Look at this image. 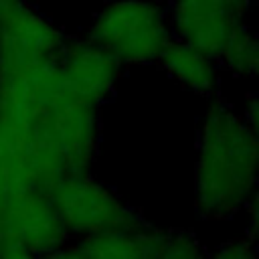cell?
I'll list each match as a JSON object with an SVG mask.
<instances>
[{"label": "cell", "instance_id": "6da1fadb", "mask_svg": "<svg viewBox=\"0 0 259 259\" xmlns=\"http://www.w3.org/2000/svg\"><path fill=\"white\" fill-rule=\"evenodd\" d=\"M257 107L235 105L212 99L196 144L194 164V208L204 221H229L255 206L259 182Z\"/></svg>", "mask_w": 259, "mask_h": 259}, {"label": "cell", "instance_id": "7a4b0ae2", "mask_svg": "<svg viewBox=\"0 0 259 259\" xmlns=\"http://www.w3.org/2000/svg\"><path fill=\"white\" fill-rule=\"evenodd\" d=\"M85 36L109 53L123 69L158 63L174 38L166 6L150 0L105 4L87 26Z\"/></svg>", "mask_w": 259, "mask_h": 259}, {"label": "cell", "instance_id": "3957f363", "mask_svg": "<svg viewBox=\"0 0 259 259\" xmlns=\"http://www.w3.org/2000/svg\"><path fill=\"white\" fill-rule=\"evenodd\" d=\"M49 196L69 239H83L146 225L136 208L89 172L61 178L51 188Z\"/></svg>", "mask_w": 259, "mask_h": 259}, {"label": "cell", "instance_id": "277c9868", "mask_svg": "<svg viewBox=\"0 0 259 259\" xmlns=\"http://www.w3.org/2000/svg\"><path fill=\"white\" fill-rule=\"evenodd\" d=\"M255 0H172L166 6L172 36L184 40L214 61L229 38L241 30Z\"/></svg>", "mask_w": 259, "mask_h": 259}, {"label": "cell", "instance_id": "5b68a950", "mask_svg": "<svg viewBox=\"0 0 259 259\" xmlns=\"http://www.w3.org/2000/svg\"><path fill=\"white\" fill-rule=\"evenodd\" d=\"M123 67L87 36H69L57 63L65 91L79 101L101 109L115 93Z\"/></svg>", "mask_w": 259, "mask_h": 259}, {"label": "cell", "instance_id": "8992f818", "mask_svg": "<svg viewBox=\"0 0 259 259\" xmlns=\"http://www.w3.org/2000/svg\"><path fill=\"white\" fill-rule=\"evenodd\" d=\"M160 229L142 225L136 229L69 239L40 259H154Z\"/></svg>", "mask_w": 259, "mask_h": 259}, {"label": "cell", "instance_id": "52a82bcc", "mask_svg": "<svg viewBox=\"0 0 259 259\" xmlns=\"http://www.w3.org/2000/svg\"><path fill=\"white\" fill-rule=\"evenodd\" d=\"M156 65H160L162 71L186 91L204 99L219 97L223 71L219 63L204 51L184 40L172 38Z\"/></svg>", "mask_w": 259, "mask_h": 259}, {"label": "cell", "instance_id": "ba28073f", "mask_svg": "<svg viewBox=\"0 0 259 259\" xmlns=\"http://www.w3.org/2000/svg\"><path fill=\"white\" fill-rule=\"evenodd\" d=\"M223 73L235 79H255L259 69V40L255 30L245 24L237 30L217 57Z\"/></svg>", "mask_w": 259, "mask_h": 259}, {"label": "cell", "instance_id": "9c48e42d", "mask_svg": "<svg viewBox=\"0 0 259 259\" xmlns=\"http://www.w3.org/2000/svg\"><path fill=\"white\" fill-rule=\"evenodd\" d=\"M206 257H208L206 249L192 233L160 229L154 259H206Z\"/></svg>", "mask_w": 259, "mask_h": 259}, {"label": "cell", "instance_id": "30bf717a", "mask_svg": "<svg viewBox=\"0 0 259 259\" xmlns=\"http://www.w3.org/2000/svg\"><path fill=\"white\" fill-rule=\"evenodd\" d=\"M206 259H257L255 253V237H243L219 247Z\"/></svg>", "mask_w": 259, "mask_h": 259}, {"label": "cell", "instance_id": "8fae6325", "mask_svg": "<svg viewBox=\"0 0 259 259\" xmlns=\"http://www.w3.org/2000/svg\"><path fill=\"white\" fill-rule=\"evenodd\" d=\"M0 259H40V257L30 255L20 249H0Z\"/></svg>", "mask_w": 259, "mask_h": 259}]
</instances>
